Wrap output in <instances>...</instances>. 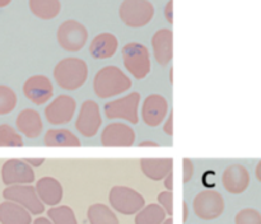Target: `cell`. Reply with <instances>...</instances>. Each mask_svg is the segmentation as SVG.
<instances>
[{
	"label": "cell",
	"mask_w": 261,
	"mask_h": 224,
	"mask_svg": "<svg viewBox=\"0 0 261 224\" xmlns=\"http://www.w3.org/2000/svg\"><path fill=\"white\" fill-rule=\"evenodd\" d=\"M133 81L124 71L115 65L103 66L93 78V91L102 99L112 98L129 91Z\"/></svg>",
	"instance_id": "6da1fadb"
},
{
	"label": "cell",
	"mask_w": 261,
	"mask_h": 224,
	"mask_svg": "<svg viewBox=\"0 0 261 224\" xmlns=\"http://www.w3.org/2000/svg\"><path fill=\"white\" fill-rule=\"evenodd\" d=\"M54 79L60 88L75 91L81 88L88 78V65L83 59L65 58L54 68Z\"/></svg>",
	"instance_id": "7a4b0ae2"
},
{
	"label": "cell",
	"mask_w": 261,
	"mask_h": 224,
	"mask_svg": "<svg viewBox=\"0 0 261 224\" xmlns=\"http://www.w3.org/2000/svg\"><path fill=\"white\" fill-rule=\"evenodd\" d=\"M122 61L126 70L138 80L147 78L152 70L150 52L148 47L139 42H129L122 47Z\"/></svg>",
	"instance_id": "3957f363"
},
{
	"label": "cell",
	"mask_w": 261,
	"mask_h": 224,
	"mask_svg": "<svg viewBox=\"0 0 261 224\" xmlns=\"http://www.w3.org/2000/svg\"><path fill=\"white\" fill-rule=\"evenodd\" d=\"M154 5L149 0H124L119 8L121 22L130 28H142L154 17Z\"/></svg>",
	"instance_id": "277c9868"
},
{
	"label": "cell",
	"mask_w": 261,
	"mask_h": 224,
	"mask_svg": "<svg viewBox=\"0 0 261 224\" xmlns=\"http://www.w3.org/2000/svg\"><path fill=\"white\" fill-rule=\"evenodd\" d=\"M110 205L122 215H134L145 206L144 196L127 186H114L109 193Z\"/></svg>",
	"instance_id": "5b68a950"
},
{
	"label": "cell",
	"mask_w": 261,
	"mask_h": 224,
	"mask_svg": "<svg viewBox=\"0 0 261 224\" xmlns=\"http://www.w3.org/2000/svg\"><path fill=\"white\" fill-rule=\"evenodd\" d=\"M139 92H132L121 98L114 99L105 104L103 111L107 119H121L126 120L130 124L139 122V106H140Z\"/></svg>",
	"instance_id": "8992f818"
},
{
	"label": "cell",
	"mask_w": 261,
	"mask_h": 224,
	"mask_svg": "<svg viewBox=\"0 0 261 224\" xmlns=\"http://www.w3.org/2000/svg\"><path fill=\"white\" fill-rule=\"evenodd\" d=\"M56 38L61 48L69 52H78L88 41V31L78 20L69 19L59 25Z\"/></svg>",
	"instance_id": "52a82bcc"
},
{
	"label": "cell",
	"mask_w": 261,
	"mask_h": 224,
	"mask_svg": "<svg viewBox=\"0 0 261 224\" xmlns=\"http://www.w3.org/2000/svg\"><path fill=\"white\" fill-rule=\"evenodd\" d=\"M194 213L203 220H214L223 214L226 203L221 192L216 190H204L194 198Z\"/></svg>",
	"instance_id": "ba28073f"
},
{
	"label": "cell",
	"mask_w": 261,
	"mask_h": 224,
	"mask_svg": "<svg viewBox=\"0 0 261 224\" xmlns=\"http://www.w3.org/2000/svg\"><path fill=\"white\" fill-rule=\"evenodd\" d=\"M3 198L8 201L19 204L33 215H40L45 211V204L38 198L36 187L31 185L8 186L3 191Z\"/></svg>",
	"instance_id": "9c48e42d"
},
{
	"label": "cell",
	"mask_w": 261,
	"mask_h": 224,
	"mask_svg": "<svg viewBox=\"0 0 261 224\" xmlns=\"http://www.w3.org/2000/svg\"><path fill=\"white\" fill-rule=\"evenodd\" d=\"M102 125L101 108L93 99H87L82 103L75 120V129L84 137H93L98 134Z\"/></svg>",
	"instance_id": "30bf717a"
},
{
	"label": "cell",
	"mask_w": 261,
	"mask_h": 224,
	"mask_svg": "<svg viewBox=\"0 0 261 224\" xmlns=\"http://www.w3.org/2000/svg\"><path fill=\"white\" fill-rule=\"evenodd\" d=\"M76 101L69 94H59L45 108V117L51 125H65L73 120Z\"/></svg>",
	"instance_id": "8fae6325"
},
{
	"label": "cell",
	"mask_w": 261,
	"mask_h": 224,
	"mask_svg": "<svg viewBox=\"0 0 261 224\" xmlns=\"http://www.w3.org/2000/svg\"><path fill=\"white\" fill-rule=\"evenodd\" d=\"M2 181L4 185H31L35 181V171L24 159H8L2 167Z\"/></svg>",
	"instance_id": "7c38bea8"
},
{
	"label": "cell",
	"mask_w": 261,
	"mask_h": 224,
	"mask_svg": "<svg viewBox=\"0 0 261 224\" xmlns=\"http://www.w3.org/2000/svg\"><path fill=\"white\" fill-rule=\"evenodd\" d=\"M23 93H24L25 98L31 101L32 103L45 104L53 98L54 96V86L51 83L50 78L46 75H32L24 81L23 84Z\"/></svg>",
	"instance_id": "4fadbf2b"
},
{
	"label": "cell",
	"mask_w": 261,
	"mask_h": 224,
	"mask_svg": "<svg viewBox=\"0 0 261 224\" xmlns=\"http://www.w3.org/2000/svg\"><path fill=\"white\" fill-rule=\"evenodd\" d=\"M168 102L162 94H149L143 101L142 119L145 125L150 127H157L167 119Z\"/></svg>",
	"instance_id": "5bb4252c"
},
{
	"label": "cell",
	"mask_w": 261,
	"mask_h": 224,
	"mask_svg": "<svg viewBox=\"0 0 261 224\" xmlns=\"http://www.w3.org/2000/svg\"><path fill=\"white\" fill-rule=\"evenodd\" d=\"M134 143V129L124 122H111L102 130L101 144L103 147H132Z\"/></svg>",
	"instance_id": "9a60e30c"
},
{
	"label": "cell",
	"mask_w": 261,
	"mask_h": 224,
	"mask_svg": "<svg viewBox=\"0 0 261 224\" xmlns=\"http://www.w3.org/2000/svg\"><path fill=\"white\" fill-rule=\"evenodd\" d=\"M222 185L227 192L233 195L245 192L250 185L249 170L239 163L228 165L222 175Z\"/></svg>",
	"instance_id": "2e32d148"
},
{
	"label": "cell",
	"mask_w": 261,
	"mask_h": 224,
	"mask_svg": "<svg viewBox=\"0 0 261 224\" xmlns=\"http://www.w3.org/2000/svg\"><path fill=\"white\" fill-rule=\"evenodd\" d=\"M153 55L160 65L166 66L173 58V33L168 28L158 30L152 37Z\"/></svg>",
	"instance_id": "e0dca14e"
},
{
	"label": "cell",
	"mask_w": 261,
	"mask_h": 224,
	"mask_svg": "<svg viewBox=\"0 0 261 224\" xmlns=\"http://www.w3.org/2000/svg\"><path fill=\"white\" fill-rule=\"evenodd\" d=\"M35 187L36 191H37L38 198L41 199V201L45 205H48L53 208V206H58L60 204V201L63 200V185L55 177L45 176V177L40 178L36 182Z\"/></svg>",
	"instance_id": "ac0fdd59"
},
{
	"label": "cell",
	"mask_w": 261,
	"mask_h": 224,
	"mask_svg": "<svg viewBox=\"0 0 261 224\" xmlns=\"http://www.w3.org/2000/svg\"><path fill=\"white\" fill-rule=\"evenodd\" d=\"M15 126L18 131L28 139H36L41 135L43 129V122L41 115L33 108H24L18 114L15 120Z\"/></svg>",
	"instance_id": "d6986e66"
},
{
	"label": "cell",
	"mask_w": 261,
	"mask_h": 224,
	"mask_svg": "<svg viewBox=\"0 0 261 224\" xmlns=\"http://www.w3.org/2000/svg\"><path fill=\"white\" fill-rule=\"evenodd\" d=\"M119 48V40L114 33L102 32L97 35L89 45V53L96 60L110 59L116 53Z\"/></svg>",
	"instance_id": "ffe728a7"
},
{
	"label": "cell",
	"mask_w": 261,
	"mask_h": 224,
	"mask_svg": "<svg viewBox=\"0 0 261 224\" xmlns=\"http://www.w3.org/2000/svg\"><path fill=\"white\" fill-rule=\"evenodd\" d=\"M140 170L145 177L152 181H162L172 172V158H143L139 162Z\"/></svg>",
	"instance_id": "44dd1931"
},
{
	"label": "cell",
	"mask_w": 261,
	"mask_h": 224,
	"mask_svg": "<svg viewBox=\"0 0 261 224\" xmlns=\"http://www.w3.org/2000/svg\"><path fill=\"white\" fill-rule=\"evenodd\" d=\"M32 214L22 205L13 201L0 204V224H31Z\"/></svg>",
	"instance_id": "7402d4cb"
},
{
	"label": "cell",
	"mask_w": 261,
	"mask_h": 224,
	"mask_svg": "<svg viewBox=\"0 0 261 224\" xmlns=\"http://www.w3.org/2000/svg\"><path fill=\"white\" fill-rule=\"evenodd\" d=\"M43 143L46 147H81L79 137L68 129H50L46 131Z\"/></svg>",
	"instance_id": "603a6c76"
},
{
	"label": "cell",
	"mask_w": 261,
	"mask_h": 224,
	"mask_svg": "<svg viewBox=\"0 0 261 224\" xmlns=\"http://www.w3.org/2000/svg\"><path fill=\"white\" fill-rule=\"evenodd\" d=\"M28 5L32 14L43 20L54 19L61 12L60 0H28Z\"/></svg>",
	"instance_id": "cb8c5ba5"
},
{
	"label": "cell",
	"mask_w": 261,
	"mask_h": 224,
	"mask_svg": "<svg viewBox=\"0 0 261 224\" xmlns=\"http://www.w3.org/2000/svg\"><path fill=\"white\" fill-rule=\"evenodd\" d=\"M89 224H119V218L109 205L102 203L92 204L87 210Z\"/></svg>",
	"instance_id": "d4e9b609"
},
{
	"label": "cell",
	"mask_w": 261,
	"mask_h": 224,
	"mask_svg": "<svg viewBox=\"0 0 261 224\" xmlns=\"http://www.w3.org/2000/svg\"><path fill=\"white\" fill-rule=\"evenodd\" d=\"M167 213L160 204L145 205L138 214H135V224H162Z\"/></svg>",
	"instance_id": "484cf974"
},
{
	"label": "cell",
	"mask_w": 261,
	"mask_h": 224,
	"mask_svg": "<svg viewBox=\"0 0 261 224\" xmlns=\"http://www.w3.org/2000/svg\"><path fill=\"white\" fill-rule=\"evenodd\" d=\"M47 215L54 224H78L75 213L68 205L53 206L47 210Z\"/></svg>",
	"instance_id": "4316f807"
},
{
	"label": "cell",
	"mask_w": 261,
	"mask_h": 224,
	"mask_svg": "<svg viewBox=\"0 0 261 224\" xmlns=\"http://www.w3.org/2000/svg\"><path fill=\"white\" fill-rule=\"evenodd\" d=\"M24 142L17 130L8 124L0 125V147H23Z\"/></svg>",
	"instance_id": "83f0119b"
},
{
	"label": "cell",
	"mask_w": 261,
	"mask_h": 224,
	"mask_svg": "<svg viewBox=\"0 0 261 224\" xmlns=\"http://www.w3.org/2000/svg\"><path fill=\"white\" fill-rule=\"evenodd\" d=\"M18 98L10 87L0 84V115H8L17 107Z\"/></svg>",
	"instance_id": "f1b7e54d"
},
{
	"label": "cell",
	"mask_w": 261,
	"mask_h": 224,
	"mask_svg": "<svg viewBox=\"0 0 261 224\" xmlns=\"http://www.w3.org/2000/svg\"><path fill=\"white\" fill-rule=\"evenodd\" d=\"M236 224H261V213L256 209L245 208L234 216Z\"/></svg>",
	"instance_id": "f546056e"
},
{
	"label": "cell",
	"mask_w": 261,
	"mask_h": 224,
	"mask_svg": "<svg viewBox=\"0 0 261 224\" xmlns=\"http://www.w3.org/2000/svg\"><path fill=\"white\" fill-rule=\"evenodd\" d=\"M158 204L165 209V211L167 213L168 216L172 218L173 215V193L172 191H162V192L158 193Z\"/></svg>",
	"instance_id": "4dcf8cb0"
},
{
	"label": "cell",
	"mask_w": 261,
	"mask_h": 224,
	"mask_svg": "<svg viewBox=\"0 0 261 224\" xmlns=\"http://www.w3.org/2000/svg\"><path fill=\"white\" fill-rule=\"evenodd\" d=\"M182 168H184V182L188 183L190 182L191 178L194 176V163L193 160L189 159V158H185L182 163Z\"/></svg>",
	"instance_id": "1f68e13d"
},
{
	"label": "cell",
	"mask_w": 261,
	"mask_h": 224,
	"mask_svg": "<svg viewBox=\"0 0 261 224\" xmlns=\"http://www.w3.org/2000/svg\"><path fill=\"white\" fill-rule=\"evenodd\" d=\"M162 130L166 135H168V136H172L173 135V112H170V114H168L167 119H166L165 124H163Z\"/></svg>",
	"instance_id": "d6a6232c"
},
{
	"label": "cell",
	"mask_w": 261,
	"mask_h": 224,
	"mask_svg": "<svg viewBox=\"0 0 261 224\" xmlns=\"http://www.w3.org/2000/svg\"><path fill=\"white\" fill-rule=\"evenodd\" d=\"M172 7H173V0H168L167 5H166V8H165V15H166V19H167V22L171 23V24L173 23Z\"/></svg>",
	"instance_id": "836d02e7"
},
{
	"label": "cell",
	"mask_w": 261,
	"mask_h": 224,
	"mask_svg": "<svg viewBox=\"0 0 261 224\" xmlns=\"http://www.w3.org/2000/svg\"><path fill=\"white\" fill-rule=\"evenodd\" d=\"M25 162L31 165V167H40L41 164L45 163L43 158H25Z\"/></svg>",
	"instance_id": "e575fe53"
},
{
	"label": "cell",
	"mask_w": 261,
	"mask_h": 224,
	"mask_svg": "<svg viewBox=\"0 0 261 224\" xmlns=\"http://www.w3.org/2000/svg\"><path fill=\"white\" fill-rule=\"evenodd\" d=\"M165 187L167 188V191L173 190V171L167 175V177L165 178Z\"/></svg>",
	"instance_id": "d590c367"
},
{
	"label": "cell",
	"mask_w": 261,
	"mask_h": 224,
	"mask_svg": "<svg viewBox=\"0 0 261 224\" xmlns=\"http://www.w3.org/2000/svg\"><path fill=\"white\" fill-rule=\"evenodd\" d=\"M32 224H54V223L48 218H45V216H38V218H36L35 220L32 221Z\"/></svg>",
	"instance_id": "8d00e7d4"
},
{
	"label": "cell",
	"mask_w": 261,
	"mask_h": 224,
	"mask_svg": "<svg viewBox=\"0 0 261 224\" xmlns=\"http://www.w3.org/2000/svg\"><path fill=\"white\" fill-rule=\"evenodd\" d=\"M139 147H160V143L153 142V140H143L139 143Z\"/></svg>",
	"instance_id": "74e56055"
},
{
	"label": "cell",
	"mask_w": 261,
	"mask_h": 224,
	"mask_svg": "<svg viewBox=\"0 0 261 224\" xmlns=\"http://www.w3.org/2000/svg\"><path fill=\"white\" fill-rule=\"evenodd\" d=\"M182 209H184L182 221L185 223V221L188 220V218H189V206H188V203H186V201H184V203H182Z\"/></svg>",
	"instance_id": "f35d334b"
},
{
	"label": "cell",
	"mask_w": 261,
	"mask_h": 224,
	"mask_svg": "<svg viewBox=\"0 0 261 224\" xmlns=\"http://www.w3.org/2000/svg\"><path fill=\"white\" fill-rule=\"evenodd\" d=\"M255 176H256V178L259 180V182H261V160L257 163L256 170H255Z\"/></svg>",
	"instance_id": "ab89813d"
},
{
	"label": "cell",
	"mask_w": 261,
	"mask_h": 224,
	"mask_svg": "<svg viewBox=\"0 0 261 224\" xmlns=\"http://www.w3.org/2000/svg\"><path fill=\"white\" fill-rule=\"evenodd\" d=\"M10 2H12V0H0V8L7 7V5L10 4Z\"/></svg>",
	"instance_id": "60d3db41"
},
{
	"label": "cell",
	"mask_w": 261,
	"mask_h": 224,
	"mask_svg": "<svg viewBox=\"0 0 261 224\" xmlns=\"http://www.w3.org/2000/svg\"><path fill=\"white\" fill-rule=\"evenodd\" d=\"M162 224H173V219L171 218V216H170V218H167V219H166V220L163 221Z\"/></svg>",
	"instance_id": "b9f144b4"
},
{
	"label": "cell",
	"mask_w": 261,
	"mask_h": 224,
	"mask_svg": "<svg viewBox=\"0 0 261 224\" xmlns=\"http://www.w3.org/2000/svg\"><path fill=\"white\" fill-rule=\"evenodd\" d=\"M172 76H173V69H171V70H170V81H171V83H172V81H173Z\"/></svg>",
	"instance_id": "7bdbcfd3"
}]
</instances>
